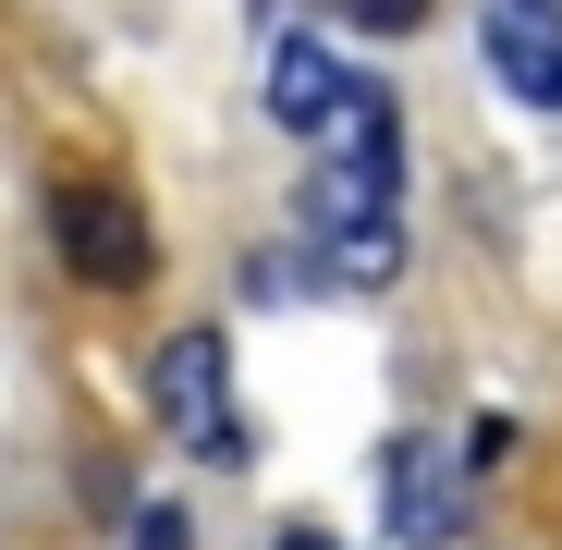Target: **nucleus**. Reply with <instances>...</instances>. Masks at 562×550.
<instances>
[{
	"label": "nucleus",
	"mask_w": 562,
	"mask_h": 550,
	"mask_svg": "<svg viewBox=\"0 0 562 550\" xmlns=\"http://www.w3.org/2000/svg\"><path fill=\"white\" fill-rule=\"evenodd\" d=\"M147 404L171 416V440L196 452V465H257V428L233 404V343L221 330H171L159 367H147Z\"/></svg>",
	"instance_id": "nucleus-1"
},
{
	"label": "nucleus",
	"mask_w": 562,
	"mask_h": 550,
	"mask_svg": "<svg viewBox=\"0 0 562 550\" xmlns=\"http://www.w3.org/2000/svg\"><path fill=\"white\" fill-rule=\"evenodd\" d=\"M49 245H61V269L86 294H135L159 269V233H147V209L123 197V183H61L49 197Z\"/></svg>",
	"instance_id": "nucleus-2"
},
{
	"label": "nucleus",
	"mask_w": 562,
	"mask_h": 550,
	"mask_svg": "<svg viewBox=\"0 0 562 550\" xmlns=\"http://www.w3.org/2000/svg\"><path fill=\"white\" fill-rule=\"evenodd\" d=\"M477 49H490V74L514 86L526 111H562V13H550V0H490Z\"/></svg>",
	"instance_id": "nucleus-3"
},
{
	"label": "nucleus",
	"mask_w": 562,
	"mask_h": 550,
	"mask_svg": "<svg viewBox=\"0 0 562 550\" xmlns=\"http://www.w3.org/2000/svg\"><path fill=\"white\" fill-rule=\"evenodd\" d=\"M380 490H392V538H404V550H452V538H464V478L440 465L428 440H392Z\"/></svg>",
	"instance_id": "nucleus-4"
},
{
	"label": "nucleus",
	"mask_w": 562,
	"mask_h": 550,
	"mask_svg": "<svg viewBox=\"0 0 562 550\" xmlns=\"http://www.w3.org/2000/svg\"><path fill=\"white\" fill-rule=\"evenodd\" d=\"M355 99V74L330 61V37H269V123H294V135H330Z\"/></svg>",
	"instance_id": "nucleus-5"
},
{
	"label": "nucleus",
	"mask_w": 562,
	"mask_h": 550,
	"mask_svg": "<svg viewBox=\"0 0 562 550\" xmlns=\"http://www.w3.org/2000/svg\"><path fill=\"white\" fill-rule=\"evenodd\" d=\"M330 13H342L355 37H416V25H428V0H330Z\"/></svg>",
	"instance_id": "nucleus-6"
},
{
	"label": "nucleus",
	"mask_w": 562,
	"mask_h": 550,
	"mask_svg": "<svg viewBox=\"0 0 562 550\" xmlns=\"http://www.w3.org/2000/svg\"><path fill=\"white\" fill-rule=\"evenodd\" d=\"M123 550H196V526H183V502H135Z\"/></svg>",
	"instance_id": "nucleus-7"
},
{
	"label": "nucleus",
	"mask_w": 562,
	"mask_h": 550,
	"mask_svg": "<svg viewBox=\"0 0 562 550\" xmlns=\"http://www.w3.org/2000/svg\"><path fill=\"white\" fill-rule=\"evenodd\" d=\"M502 452H514V416H477V428H464V478H490Z\"/></svg>",
	"instance_id": "nucleus-8"
},
{
	"label": "nucleus",
	"mask_w": 562,
	"mask_h": 550,
	"mask_svg": "<svg viewBox=\"0 0 562 550\" xmlns=\"http://www.w3.org/2000/svg\"><path fill=\"white\" fill-rule=\"evenodd\" d=\"M269 550H342V538H330V526H281Z\"/></svg>",
	"instance_id": "nucleus-9"
}]
</instances>
